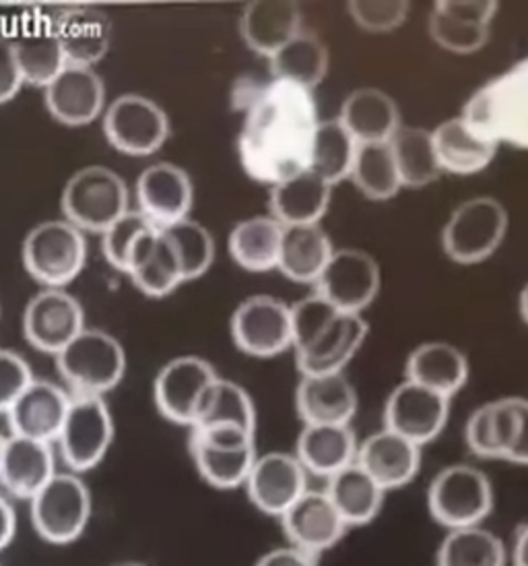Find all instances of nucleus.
<instances>
[{"mask_svg":"<svg viewBox=\"0 0 528 566\" xmlns=\"http://www.w3.org/2000/svg\"><path fill=\"white\" fill-rule=\"evenodd\" d=\"M496 13L494 0H442L430 15V35L452 54H475L487 44Z\"/></svg>","mask_w":528,"mask_h":566,"instance_id":"19","label":"nucleus"},{"mask_svg":"<svg viewBox=\"0 0 528 566\" xmlns=\"http://www.w3.org/2000/svg\"><path fill=\"white\" fill-rule=\"evenodd\" d=\"M4 444H7V437L0 434V468H2V455H4Z\"/></svg>","mask_w":528,"mask_h":566,"instance_id":"56","label":"nucleus"},{"mask_svg":"<svg viewBox=\"0 0 528 566\" xmlns=\"http://www.w3.org/2000/svg\"><path fill=\"white\" fill-rule=\"evenodd\" d=\"M46 108L61 125H92L104 111L106 87L94 69L66 64L44 90Z\"/></svg>","mask_w":528,"mask_h":566,"instance_id":"22","label":"nucleus"},{"mask_svg":"<svg viewBox=\"0 0 528 566\" xmlns=\"http://www.w3.org/2000/svg\"><path fill=\"white\" fill-rule=\"evenodd\" d=\"M232 339L252 358H275L294 346L292 308L273 296L246 298L232 316Z\"/></svg>","mask_w":528,"mask_h":566,"instance_id":"13","label":"nucleus"},{"mask_svg":"<svg viewBox=\"0 0 528 566\" xmlns=\"http://www.w3.org/2000/svg\"><path fill=\"white\" fill-rule=\"evenodd\" d=\"M404 373L406 380L451 399L468 380V360L458 347L430 342L411 352Z\"/></svg>","mask_w":528,"mask_h":566,"instance_id":"32","label":"nucleus"},{"mask_svg":"<svg viewBox=\"0 0 528 566\" xmlns=\"http://www.w3.org/2000/svg\"><path fill=\"white\" fill-rule=\"evenodd\" d=\"M123 566H142V565H123Z\"/></svg>","mask_w":528,"mask_h":566,"instance_id":"57","label":"nucleus"},{"mask_svg":"<svg viewBox=\"0 0 528 566\" xmlns=\"http://www.w3.org/2000/svg\"><path fill=\"white\" fill-rule=\"evenodd\" d=\"M54 30L63 48L66 64L92 69L108 54L112 23L97 9L64 11L54 21Z\"/></svg>","mask_w":528,"mask_h":566,"instance_id":"30","label":"nucleus"},{"mask_svg":"<svg viewBox=\"0 0 528 566\" xmlns=\"http://www.w3.org/2000/svg\"><path fill=\"white\" fill-rule=\"evenodd\" d=\"M302 32L296 2H250L240 19V33L250 50L271 59Z\"/></svg>","mask_w":528,"mask_h":566,"instance_id":"29","label":"nucleus"},{"mask_svg":"<svg viewBox=\"0 0 528 566\" xmlns=\"http://www.w3.org/2000/svg\"><path fill=\"white\" fill-rule=\"evenodd\" d=\"M358 147L359 143L349 135L339 118L325 123L320 120L311 142L308 170L335 187L345 178H351Z\"/></svg>","mask_w":528,"mask_h":566,"instance_id":"41","label":"nucleus"},{"mask_svg":"<svg viewBox=\"0 0 528 566\" xmlns=\"http://www.w3.org/2000/svg\"><path fill=\"white\" fill-rule=\"evenodd\" d=\"M368 337V323L361 315H339L327 333L296 354V364L302 377L314 375H341L342 368L356 358Z\"/></svg>","mask_w":528,"mask_h":566,"instance_id":"26","label":"nucleus"},{"mask_svg":"<svg viewBox=\"0 0 528 566\" xmlns=\"http://www.w3.org/2000/svg\"><path fill=\"white\" fill-rule=\"evenodd\" d=\"M356 461L378 486L390 492L415 480L421 468V447L382 428L359 444Z\"/></svg>","mask_w":528,"mask_h":566,"instance_id":"23","label":"nucleus"},{"mask_svg":"<svg viewBox=\"0 0 528 566\" xmlns=\"http://www.w3.org/2000/svg\"><path fill=\"white\" fill-rule=\"evenodd\" d=\"M351 178L372 201H389L403 189L389 143L359 145Z\"/></svg>","mask_w":528,"mask_h":566,"instance_id":"44","label":"nucleus"},{"mask_svg":"<svg viewBox=\"0 0 528 566\" xmlns=\"http://www.w3.org/2000/svg\"><path fill=\"white\" fill-rule=\"evenodd\" d=\"M279 523L289 546L316 558L332 551L349 530L325 490H308L302 494L281 515Z\"/></svg>","mask_w":528,"mask_h":566,"instance_id":"17","label":"nucleus"},{"mask_svg":"<svg viewBox=\"0 0 528 566\" xmlns=\"http://www.w3.org/2000/svg\"><path fill=\"white\" fill-rule=\"evenodd\" d=\"M192 428H237L256 434L254 401L237 382L218 378L204 397L201 413Z\"/></svg>","mask_w":528,"mask_h":566,"instance_id":"43","label":"nucleus"},{"mask_svg":"<svg viewBox=\"0 0 528 566\" xmlns=\"http://www.w3.org/2000/svg\"><path fill=\"white\" fill-rule=\"evenodd\" d=\"M390 151L406 189H423L442 174L432 133L418 126H401L390 139Z\"/></svg>","mask_w":528,"mask_h":566,"instance_id":"40","label":"nucleus"},{"mask_svg":"<svg viewBox=\"0 0 528 566\" xmlns=\"http://www.w3.org/2000/svg\"><path fill=\"white\" fill-rule=\"evenodd\" d=\"M244 488L252 506L275 520L310 490L308 472L297 457L281 451L256 457Z\"/></svg>","mask_w":528,"mask_h":566,"instance_id":"18","label":"nucleus"},{"mask_svg":"<svg viewBox=\"0 0 528 566\" xmlns=\"http://www.w3.org/2000/svg\"><path fill=\"white\" fill-rule=\"evenodd\" d=\"M68 406L71 395L63 387L33 378L7 411L11 434L52 444L61 434Z\"/></svg>","mask_w":528,"mask_h":566,"instance_id":"21","label":"nucleus"},{"mask_svg":"<svg viewBox=\"0 0 528 566\" xmlns=\"http://www.w3.org/2000/svg\"><path fill=\"white\" fill-rule=\"evenodd\" d=\"M128 275L140 292L151 298H163L184 283L180 259L163 230L157 228L156 232L145 240L142 249L128 269Z\"/></svg>","mask_w":528,"mask_h":566,"instance_id":"36","label":"nucleus"},{"mask_svg":"<svg viewBox=\"0 0 528 566\" xmlns=\"http://www.w3.org/2000/svg\"><path fill=\"white\" fill-rule=\"evenodd\" d=\"M332 187L320 176L302 170L271 189V218L283 228L311 226L325 218Z\"/></svg>","mask_w":528,"mask_h":566,"instance_id":"27","label":"nucleus"},{"mask_svg":"<svg viewBox=\"0 0 528 566\" xmlns=\"http://www.w3.org/2000/svg\"><path fill=\"white\" fill-rule=\"evenodd\" d=\"M341 125L359 143H389L401 128V114L389 94L361 87L342 102Z\"/></svg>","mask_w":528,"mask_h":566,"instance_id":"31","label":"nucleus"},{"mask_svg":"<svg viewBox=\"0 0 528 566\" xmlns=\"http://www.w3.org/2000/svg\"><path fill=\"white\" fill-rule=\"evenodd\" d=\"M192 199L190 176L170 161H157L142 170L137 180L139 211L159 230L187 220Z\"/></svg>","mask_w":528,"mask_h":566,"instance_id":"20","label":"nucleus"},{"mask_svg":"<svg viewBox=\"0 0 528 566\" xmlns=\"http://www.w3.org/2000/svg\"><path fill=\"white\" fill-rule=\"evenodd\" d=\"M92 490L78 473L56 472L30 501L33 532L52 546H68L81 539L92 521Z\"/></svg>","mask_w":528,"mask_h":566,"instance_id":"3","label":"nucleus"},{"mask_svg":"<svg viewBox=\"0 0 528 566\" xmlns=\"http://www.w3.org/2000/svg\"><path fill=\"white\" fill-rule=\"evenodd\" d=\"M87 242L71 221H44L23 242V265L35 282L63 287L85 268Z\"/></svg>","mask_w":528,"mask_h":566,"instance_id":"8","label":"nucleus"},{"mask_svg":"<svg viewBox=\"0 0 528 566\" xmlns=\"http://www.w3.org/2000/svg\"><path fill=\"white\" fill-rule=\"evenodd\" d=\"M83 329V308L63 287H46L25 306L23 335L42 354L56 356Z\"/></svg>","mask_w":528,"mask_h":566,"instance_id":"15","label":"nucleus"},{"mask_svg":"<svg viewBox=\"0 0 528 566\" xmlns=\"http://www.w3.org/2000/svg\"><path fill=\"white\" fill-rule=\"evenodd\" d=\"M314 285L342 315H359L380 292V268L368 252L335 251Z\"/></svg>","mask_w":528,"mask_h":566,"instance_id":"14","label":"nucleus"},{"mask_svg":"<svg viewBox=\"0 0 528 566\" xmlns=\"http://www.w3.org/2000/svg\"><path fill=\"white\" fill-rule=\"evenodd\" d=\"M358 447L351 426H304L296 457L308 475L328 480L356 463Z\"/></svg>","mask_w":528,"mask_h":566,"instance_id":"28","label":"nucleus"},{"mask_svg":"<svg viewBox=\"0 0 528 566\" xmlns=\"http://www.w3.org/2000/svg\"><path fill=\"white\" fill-rule=\"evenodd\" d=\"M283 226L273 218H249L240 221L230 234L233 261L250 273H266L279 263Z\"/></svg>","mask_w":528,"mask_h":566,"instance_id":"38","label":"nucleus"},{"mask_svg":"<svg viewBox=\"0 0 528 566\" xmlns=\"http://www.w3.org/2000/svg\"><path fill=\"white\" fill-rule=\"evenodd\" d=\"M56 473V457L50 442L25 437H7L0 486L19 501H32Z\"/></svg>","mask_w":528,"mask_h":566,"instance_id":"24","label":"nucleus"},{"mask_svg":"<svg viewBox=\"0 0 528 566\" xmlns=\"http://www.w3.org/2000/svg\"><path fill=\"white\" fill-rule=\"evenodd\" d=\"M54 358L73 395L104 397L125 378V347L106 331H81Z\"/></svg>","mask_w":528,"mask_h":566,"instance_id":"4","label":"nucleus"},{"mask_svg":"<svg viewBox=\"0 0 528 566\" xmlns=\"http://www.w3.org/2000/svg\"><path fill=\"white\" fill-rule=\"evenodd\" d=\"M218 378L215 368L199 356L173 358L159 370L154 382L159 413L171 424L192 428L204 397Z\"/></svg>","mask_w":528,"mask_h":566,"instance_id":"12","label":"nucleus"},{"mask_svg":"<svg viewBox=\"0 0 528 566\" xmlns=\"http://www.w3.org/2000/svg\"><path fill=\"white\" fill-rule=\"evenodd\" d=\"M508 232V213L492 197H475L454 209L442 232V247L454 263L477 265L499 249Z\"/></svg>","mask_w":528,"mask_h":566,"instance_id":"10","label":"nucleus"},{"mask_svg":"<svg viewBox=\"0 0 528 566\" xmlns=\"http://www.w3.org/2000/svg\"><path fill=\"white\" fill-rule=\"evenodd\" d=\"M156 230V226L140 211H126L120 220L114 221L102 234V249L109 265L123 273H128L142 242Z\"/></svg>","mask_w":528,"mask_h":566,"instance_id":"46","label":"nucleus"},{"mask_svg":"<svg viewBox=\"0 0 528 566\" xmlns=\"http://www.w3.org/2000/svg\"><path fill=\"white\" fill-rule=\"evenodd\" d=\"M466 125L483 139L528 151V56L468 97Z\"/></svg>","mask_w":528,"mask_h":566,"instance_id":"2","label":"nucleus"},{"mask_svg":"<svg viewBox=\"0 0 528 566\" xmlns=\"http://www.w3.org/2000/svg\"><path fill=\"white\" fill-rule=\"evenodd\" d=\"M56 442L68 472L81 475L97 468L114 442V418L104 397L71 395Z\"/></svg>","mask_w":528,"mask_h":566,"instance_id":"9","label":"nucleus"},{"mask_svg":"<svg viewBox=\"0 0 528 566\" xmlns=\"http://www.w3.org/2000/svg\"><path fill=\"white\" fill-rule=\"evenodd\" d=\"M33 380L32 368L11 349H0V413H7Z\"/></svg>","mask_w":528,"mask_h":566,"instance_id":"49","label":"nucleus"},{"mask_svg":"<svg viewBox=\"0 0 528 566\" xmlns=\"http://www.w3.org/2000/svg\"><path fill=\"white\" fill-rule=\"evenodd\" d=\"M339 315L341 313L316 292L308 298L299 300L292 306V337H294L292 349L296 354H302L314 346L327 333L328 327L339 318Z\"/></svg>","mask_w":528,"mask_h":566,"instance_id":"47","label":"nucleus"},{"mask_svg":"<svg viewBox=\"0 0 528 566\" xmlns=\"http://www.w3.org/2000/svg\"><path fill=\"white\" fill-rule=\"evenodd\" d=\"M451 399L404 378L384 406V428L423 447L435 441L448 422Z\"/></svg>","mask_w":528,"mask_h":566,"instance_id":"16","label":"nucleus"},{"mask_svg":"<svg viewBox=\"0 0 528 566\" xmlns=\"http://www.w3.org/2000/svg\"><path fill=\"white\" fill-rule=\"evenodd\" d=\"M508 551L494 532L483 525L452 530L444 535L435 566H506Z\"/></svg>","mask_w":528,"mask_h":566,"instance_id":"42","label":"nucleus"},{"mask_svg":"<svg viewBox=\"0 0 528 566\" xmlns=\"http://www.w3.org/2000/svg\"><path fill=\"white\" fill-rule=\"evenodd\" d=\"M17 535V513L13 503L0 494V552L7 551Z\"/></svg>","mask_w":528,"mask_h":566,"instance_id":"53","label":"nucleus"},{"mask_svg":"<svg viewBox=\"0 0 528 566\" xmlns=\"http://www.w3.org/2000/svg\"><path fill=\"white\" fill-rule=\"evenodd\" d=\"M494 503V486L487 473L465 463L435 473L427 488V511L448 532L483 525Z\"/></svg>","mask_w":528,"mask_h":566,"instance_id":"5","label":"nucleus"},{"mask_svg":"<svg viewBox=\"0 0 528 566\" xmlns=\"http://www.w3.org/2000/svg\"><path fill=\"white\" fill-rule=\"evenodd\" d=\"M516 411H518V424H516L513 449L506 457V461L516 465H528V399L516 397Z\"/></svg>","mask_w":528,"mask_h":566,"instance_id":"51","label":"nucleus"},{"mask_svg":"<svg viewBox=\"0 0 528 566\" xmlns=\"http://www.w3.org/2000/svg\"><path fill=\"white\" fill-rule=\"evenodd\" d=\"M21 85L23 80L17 66L13 40L0 38V104L13 99L17 92L21 90Z\"/></svg>","mask_w":528,"mask_h":566,"instance_id":"50","label":"nucleus"},{"mask_svg":"<svg viewBox=\"0 0 528 566\" xmlns=\"http://www.w3.org/2000/svg\"><path fill=\"white\" fill-rule=\"evenodd\" d=\"M349 15L366 32H392L403 25L404 19L409 15V2H403V0H387V2L356 0V2H349Z\"/></svg>","mask_w":528,"mask_h":566,"instance_id":"48","label":"nucleus"},{"mask_svg":"<svg viewBox=\"0 0 528 566\" xmlns=\"http://www.w3.org/2000/svg\"><path fill=\"white\" fill-rule=\"evenodd\" d=\"M325 492L349 530L370 525L380 515L387 496L372 475L359 468L358 461L328 478Z\"/></svg>","mask_w":528,"mask_h":566,"instance_id":"35","label":"nucleus"},{"mask_svg":"<svg viewBox=\"0 0 528 566\" xmlns=\"http://www.w3.org/2000/svg\"><path fill=\"white\" fill-rule=\"evenodd\" d=\"M358 394L341 375L302 377L296 408L304 426H349L358 413Z\"/></svg>","mask_w":528,"mask_h":566,"instance_id":"25","label":"nucleus"},{"mask_svg":"<svg viewBox=\"0 0 528 566\" xmlns=\"http://www.w3.org/2000/svg\"><path fill=\"white\" fill-rule=\"evenodd\" d=\"M190 457L202 480L215 490L244 488L256 461V434L237 428H192Z\"/></svg>","mask_w":528,"mask_h":566,"instance_id":"7","label":"nucleus"},{"mask_svg":"<svg viewBox=\"0 0 528 566\" xmlns=\"http://www.w3.org/2000/svg\"><path fill=\"white\" fill-rule=\"evenodd\" d=\"M63 213L81 232L104 234L128 211V189L116 172L87 166L73 174L63 190Z\"/></svg>","mask_w":528,"mask_h":566,"instance_id":"6","label":"nucleus"},{"mask_svg":"<svg viewBox=\"0 0 528 566\" xmlns=\"http://www.w3.org/2000/svg\"><path fill=\"white\" fill-rule=\"evenodd\" d=\"M161 230L170 240L173 251L180 259L184 282L199 280L211 269L213 259H215V242L209 234V230L199 221L187 218V220L176 221Z\"/></svg>","mask_w":528,"mask_h":566,"instance_id":"45","label":"nucleus"},{"mask_svg":"<svg viewBox=\"0 0 528 566\" xmlns=\"http://www.w3.org/2000/svg\"><path fill=\"white\" fill-rule=\"evenodd\" d=\"M432 139L442 172L471 176L485 170L496 158V143L483 139L463 116L444 120L432 130Z\"/></svg>","mask_w":528,"mask_h":566,"instance_id":"33","label":"nucleus"},{"mask_svg":"<svg viewBox=\"0 0 528 566\" xmlns=\"http://www.w3.org/2000/svg\"><path fill=\"white\" fill-rule=\"evenodd\" d=\"M237 154L250 178L277 185L308 170L311 142L320 125L310 90L273 80L249 106Z\"/></svg>","mask_w":528,"mask_h":566,"instance_id":"1","label":"nucleus"},{"mask_svg":"<svg viewBox=\"0 0 528 566\" xmlns=\"http://www.w3.org/2000/svg\"><path fill=\"white\" fill-rule=\"evenodd\" d=\"M332 244L320 223L283 228L277 269L297 283H316L332 256Z\"/></svg>","mask_w":528,"mask_h":566,"instance_id":"34","label":"nucleus"},{"mask_svg":"<svg viewBox=\"0 0 528 566\" xmlns=\"http://www.w3.org/2000/svg\"><path fill=\"white\" fill-rule=\"evenodd\" d=\"M518 308H520V315L525 318V323L528 325V283L522 287L520 292V302H518Z\"/></svg>","mask_w":528,"mask_h":566,"instance_id":"55","label":"nucleus"},{"mask_svg":"<svg viewBox=\"0 0 528 566\" xmlns=\"http://www.w3.org/2000/svg\"><path fill=\"white\" fill-rule=\"evenodd\" d=\"M17 66L23 83L33 87H44L59 77L66 66L63 48L52 25H33L32 30L21 33L13 40Z\"/></svg>","mask_w":528,"mask_h":566,"instance_id":"37","label":"nucleus"},{"mask_svg":"<svg viewBox=\"0 0 528 566\" xmlns=\"http://www.w3.org/2000/svg\"><path fill=\"white\" fill-rule=\"evenodd\" d=\"M268 61L273 80L294 83L310 92L327 77L328 50L314 33H297Z\"/></svg>","mask_w":528,"mask_h":566,"instance_id":"39","label":"nucleus"},{"mask_svg":"<svg viewBox=\"0 0 528 566\" xmlns=\"http://www.w3.org/2000/svg\"><path fill=\"white\" fill-rule=\"evenodd\" d=\"M104 133L120 154L145 158L168 142L170 120L154 99L126 94L109 104L104 114Z\"/></svg>","mask_w":528,"mask_h":566,"instance_id":"11","label":"nucleus"},{"mask_svg":"<svg viewBox=\"0 0 528 566\" xmlns=\"http://www.w3.org/2000/svg\"><path fill=\"white\" fill-rule=\"evenodd\" d=\"M513 565L528 566V523L514 535Z\"/></svg>","mask_w":528,"mask_h":566,"instance_id":"54","label":"nucleus"},{"mask_svg":"<svg viewBox=\"0 0 528 566\" xmlns=\"http://www.w3.org/2000/svg\"><path fill=\"white\" fill-rule=\"evenodd\" d=\"M254 566H318V558L287 544L283 548L266 552Z\"/></svg>","mask_w":528,"mask_h":566,"instance_id":"52","label":"nucleus"}]
</instances>
